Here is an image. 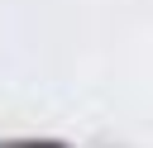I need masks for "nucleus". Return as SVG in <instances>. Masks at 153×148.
I'll use <instances>...</instances> for the list:
<instances>
[{"label": "nucleus", "mask_w": 153, "mask_h": 148, "mask_svg": "<svg viewBox=\"0 0 153 148\" xmlns=\"http://www.w3.org/2000/svg\"><path fill=\"white\" fill-rule=\"evenodd\" d=\"M19 148H67V143H57V138H29V143H19Z\"/></svg>", "instance_id": "1"}]
</instances>
